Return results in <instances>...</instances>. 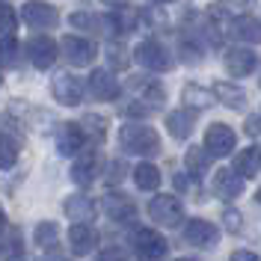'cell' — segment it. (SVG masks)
Listing matches in <instances>:
<instances>
[{
	"label": "cell",
	"mask_w": 261,
	"mask_h": 261,
	"mask_svg": "<svg viewBox=\"0 0 261 261\" xmlns=\"http://www.w3.org/2000/svg\"><path fill=\"white\" fill-rule=\"evenodd\" d=\"M15 252L21 255V234H18L15 228H9L6 231V244H3V255L9 261H15Z\"/></svg>",
	"instance_id": "836d02e7"
},
{
	"label": "cell",
	"mask_w": 261,
	"mask_h": 261,
	"mask_svg": "<svg viewBox=\"0 0 261 261\" xmlns=\"http://www.w3.org/2000/svg\"><path fill=\"white\" fill-rule=\"evenodd\" d=\"M255 54L249 48H228L226 50V71L231 74V77H246V74H252L255 71Z\"/></svg>",
	"instance_id": "4fadbf2b"
},
{
	"label": "cell",
	"mask_w": 261,
	"mask_h": 261,
	"mask_svg": "<svg viewBox=\"0 0 261 261\" xmlns=\"http://www.w3.org/2000/svg\"><path fill=\"white\" fill-rule=\"evenodd\" d=\"M134 60L143 68H148V71H169L172 68V54L163 48L161 42H154V39L140 42L137 50H134Z\"/></svg>",
	"instance_id": "277c9868"
},
{
	"label": "cell",
	"mask_w": 261,
	"mask_h": 261,
	"mask_svg": "<svg viewBox=\"0 0 261 261\" xmlns=\"http://www.w3.org/2000/svg\"><path fill=\"white\" fill-rule=\"evenodd\" d=\"M178 261H190V258H178Z\"/></svg>",
	"instance_id": "f6af8a7d"
},
{
	"label": "cell",
	"mask_w": 261,
	"mask_h": 261,
	"mask_svg": "<svg viewBox=\"0 0 261 261\" xmlns=\"http://www.w3.org/2000/svg\"><path fill=\"white\" fill-rule=\"evenodd\" d=\"M107 178H110V184H116V181L125 178V163H122V161H113V163H110V172H107Z\"/></svg>",
	"instance_id": "f35d334b"
},
{
	"label": "cell",
	"mask_w": 261,
	"mask_h": 261,
	"mask_svg": "<svg viewBox=\"0 0 261 261\" xmlns=\"http://www.w3.org/2000/svg\"><path fill=\"white\" fill-rule=\"evenodd\" d=\"M33 238H36L39 249H54L57 241H60V226H57L54 220H42V223L36 226V231H33Z\"/></svg>",
	"instance_id": "4316f807"
},
{
	"label": "cell",
	"mask_w": 261,
	"mask_h": 261,
	"mask_svg": "<svg viewBox=\"0 0 261 261\" xmlns=\"http://www.w3.org/2000/svg\"><path fill=\"white\" fill-rule=\"evenodd\" d=\"M154 3H172V0H154Z\"/></svg>",
	"instance_id": "7bdbcfd3"
},
{
	"label": "cell",
	"mask_w": 261,
	"mask_h": 261,
	"mask_svg": "<svg viewBox=\"0 0 261 261\" xmlns=\"http://www.w3.org/2000/svg\"><path fill=\"white\" fill-rule=\"evenodd\" d=\"M181 60L187 65L202 63V48H199L196 42H190V39H181Z\"/></svg>",
	"instance_id": "d6a6232c"
},
{
	"label": "cell",
	"mask_w": 261,
	"mask_h": 261,
	"mask_svg": "<svg viewBox=\"0 0 261 261\" xmlns=\"http://www.w3.org/2000/svg\"><path fill=\"white\" fill-rule=\"evenodd\" d=\"M24 50H27V57H30V63L36 65V68H50L60 48H57V42H54L50 36L39 33V36H33L30 42L24 45Z\"/></svg>",
	"instance_id": "30bf717a"
},
{
	"label": "cell",
	"mask_w": 261,
	"mask_h": 261,
	"mask_svg": "<svg viewBox=\"0 0 261 261\" xmlns=\"http://www.w3.org/2000/svg\"><path fill=\"white\" fill-rule=\"evenodd\" d=\"M81 125H83V130H86V134H92L95 140H104V134H107V119H104V116L86 113Z\"/></svg>",
	"instance_id": "4dcf8cb0"
},
{
	"label": "cell",
	"mask_w": 261,
	"mask_h": 261,
	"mask_svg": "<svg viewBox=\"0 0 261 261\" xmlns=\"http://www.w3.org/2000/svg\"><path fill=\"white\" fill-rule=\"evenodd\" d=\"M181 101H184L187 107H193V110H205V107L214 104V89H202V86H196V83H187V86L181 89Z\"/></svg>",
	"instance_id": "cb8c5ba5"
},
{
	"label": "cell",
	"mask_w": 261,
	"mask_h": 261,
	"mask_svg": "<svg viewBox=\"0 0 261 261\" xmlns=\"http://www.w3.org/2000/svg\"><path fill=\"white\" fill-rule=\"evenodd\" d=\"M119 146L125 148L128 154L151 158V154L161 151V137H158V130L148 128V125L130 122V125H122V130H119Z\"/></svg>",
	"instance_id": "6da1fadb"
},
{
	"label": "cell",
	"mask_w": 261,
	"mask_h": 261,
	"mask_svg": "<svg viewBox=\"0 0 261 261\" xmlns=\"http://www.w3.org/2000/svg\"><path fill=\"white\" fill-rule=\"evenodd\" d=\"M234 143H238L234 130L223 122H214L211 128L205 130V148L211 151V158H228L234 151Z\"/></svg>",
	"instance_id": "ba28073f"
},
{
	"label": "cell",
	"mask_w": 261,
	"mask_h": 261,
	"mask_svg": "<svg viewBox=\"0 0 261 261\" xmlns=\"http://www.w3.org/2000/svg\"><path fill=\"white\" fill-rule=\"evenodd\" d=\"M6 228H9L6 226V214H3V208H0V231H6Z\"/></svg>",
	"instance_id": "60d3db41"
},
{
	"label": "cell",
	"mask_w": 261,
	"mask_h": 261,
	"mask_svg": "<svg viewBox=\"0 0 261 261\" xmlns=\"http://www.w3.org/2000/svg\"><path fill=\"white\" fill-rule=\"evenodd\" d=\"M86 89H89V95L95 98V101H113L119 98V83L110 71H104V68H95L92 74H89V81H86Z\"/></svg>",
	"instance_id": "7c38bea8"
},
{
	"label": "cell",
	"mask_w": 261,
	"mask_h": 261,
	"mask_svg": "<svg viewBox=\"0 0 261 261\" xmlns=\"http://www.w3.org/2000/svg\"><path fill=\"white\" fill-rule=\"evenodd\" d=\"M68 244H71L74 255H89L98 246V231L89 223H74L68 228Z\"/></svg>",
	"instance_id": "9a60e30c"
},
{
	"label": "cell",
	"mask_w": 261,
	"mask_h": 261,
	"mask_svg": "<svg viewBox=\"0 0 261 261\" xmlns=\"http://www.w3.org/2000/svg\"><path fill=\"white\" fill-rule=\"evenodd\" d=\"M223 226H226V231L238 234V231H241V226H244V217H241V211L226 208V211H223Z\"/></svg>",
	"instance_id": "e575fe53"
},
{
	"label": "cell",
	"mask_w": 261,
	"mask_h": 261,
	"mask_svg": "<svg viewBox=\"0 0 261 261\" xmlns=\"http://www.w3.org/2000/svg\"><path fill=\"white\" fill-rule=\"evenodd\" d=\"M255 199H258V205H261V190H258V196H255Z\"/></svg>",
	"instance_id": "ee69618b"
},
{
	"label": "cell",
	"mask_w": 261,
	"mask_h": 261,
	"mask_svg": "<svg viewBox=\"0 0 261 261\" xmlns=\"http://www.w3.org/2000/svg\"><path fill=\"white\" fill-rule=\"evenodd\" d=\"M60 48H63L65 60H68L71 65H77V68L92 65L95 57H98V45L92 42V39H83V36H65Z\"/></svg>",
	"instance_id": "8992f818"
},
{
	"label": "cell",
	"mask_w": 261,
	"mask_h": 261,
	"mask_svg": "<svg viewBox=\"0 0 261 261\" xmlns=\"http://www.w3.org/2000/svg\"><path fill=\"white\" fill-rule=\"evenodd\" d=\"M220 6L226 12H249L255 6V0H220Z\"/></svg>",
	"instance_id": "8d00e7d4"
},
{
	"label": "cell",
	"mask_w": 261,
	"mask_h": 261,
	"mask_svg": "<svg viewBox=\"0 0 261 261\" xmlns=\"http://www.w3.org/2000/svg\"><path fill=\"white\" fill-rule=\"evenodd\" d=\"M68 21H71V27H77V30H89V33H107V18L92 15V12H74V15L68 18Z\"/></svg>",
	"instance_id": "83f0119b"
},
{
	"label": "cell",
	"mask_w": 261,
	"mask_h": 261,
	"mask_svg": "<svg viewBox=\"0 0 261 261\" xmlns=\"http://www.w3.org/2000/svg\"><path fill=\"white\" fill-rule=\"evenodd\" d=\"M148 217H151L158 226L175 228V226H181V220H184V208H181V202L175 199V196L161 193V196L151 199V205H148Z\"/></svg>",
	"instance_id": "3957f363"
},
{
	"label": "cell",
	"mask_w": 261,
	"mask_h": 261,
	"mask_svg": "<svg viewBox=\"0 0 261 261\" xmlns=\"http://www.w3.org/2000/svg\"><path fill=\"white\" fill-rule=\"evenodd\" d=\"M21 18H24V24H30L36 30H54V27L60 24L57 6H50L45 0H27V3L21 6Z\"/></svg>",
	"instance_id": "5b68a950"
},
{
	"label": "cell",
	"mask_w": 261,
	"mask_h": 261,
	"mask_svg": "<svg viewBox=\"0 0 261 261\" xmlns=\"http://www.w3.org/2000/svg\"><path fill=\"white\" fill-rule=\"evenodd\" d=\"M214 98L220 101V104H226L228 110H244L246 107V92L241 86H234V83H217L214 86Z\"/></svg>",
	"instance_id": "44dd1931"
},
{
	"label": "cell",
	"mask_w": 261,
	"mask_h": 261,
	"mask_svg": "<svg viewBox=\"0 0 261 261\" xmlns=\"http://www.w3.org/2000/svg\"><path fill=\"white\" fill-rule=\"evenodd\" d=\"M63 211H65V217L74 220V223H89V220H95L98 205L89 199V196L74 193V196H68V199L63 202Z\"/></svg>",
	"instance_id": "ac0fdd59"
},
{
	"label": "cell",
	"mask_w": 261,
	"mask_h": 261,
	"mask_svg": "<svg viewBox=\"0 0 261 261\" xmlns=\"http://www.w3.org/2000/svg\"><path fill=\"white\" fill-rule=\"evenodd\" d=\"M130 244H134V252H137L140 261H161L166 255V249H169L166 238L161 231H154V228H137Z\"/></svg>",
	"instance_id": "7a4b0ae2"
},
{
	"label": "cell",
	"mask_w": 261,
	"mask_h": 261,
	"mask_svg": "<svg viewBox=\"0 0 261 261\" xmlns=\"http://www.w3.org/2000/svg\"><path fill=\"white\" fill-rule=\"evenodd\" d=\"M101 151L98 148H83L81 154L74 158V163H71V181L74 184H81V187H86V184H92V181L98 178V172H101Z\"/></svg>",
	"instance_id": "52a82bcc"
},
{
	"label": "cell",
	"mask_w": 261,
	"mask_h": 261,
	"mask_svg": "<svg viewBox=\"0 0 261 261\" xmlns=\"http://www.w3.org/2000/svg\"><path fill=\"white\" fill-rule=\"evenodd\" d=\"M95 261H128V255L122 252V249H116V246H110V249H104L101 255H98Z\"/></svg>",
	"instance_id": "74e56055"
},
{
	"label": "cell",
	"mask_w": 261,
	"mask_h": 261,
	"mask_svg": "<svg viewBox=\"0 0 261 261\" xmlns=\"http://www.w3.org/2000/svg\"><path fill=\"white\" fill-rule=\"evenodd\" d=\"M184 163H187V169H190V175L199 178L202 172H208V166H211V151L202 146V148H187V154H184Z\"/></svg>",
	"instance_id": "d4e9b609"
},
{
	"label": "cell",
	"mask_w": 261,
	"mask_h": 261,
	"mask_svg": "<svg viewBox=\"0 0 261 261\" xmlns=\"http://www.w3.org/2000/svg\"><path fill=\"white\" fill-rule=\"evenodd\" d=\"M214 193L220 196V199H238V196L244 193V178L234 172V169H217L214 172Z\"/></svg>",
	"instance_id": "e0dca14e"
},
{
	"label": "cell",
	"mask_w": 261,
	"mask_h": 261,
	"mask_svg": "<svg viewBox=\"0 0 261 261\" xmlns=\"http://www.w3.org/2000/svg\"><path fill=\"white\" fill-rule=\"evenodd\" d=\"M50 92H54V98L60 101V104H65V107H77L83 101V83L74 77V74H68V71H60L57 77H54V83H50Z\"/></svg>",
	"instance_id": "9c48e42d"
},
{
	"label": "cell",
	"mask_w": 261,
	"mask_h": 261,
	"mask_svg": "<svg viewBox=\"0 0 261 261\" xmlns=\"http://www.w3.org/2000/svg\"><path fill=\"white\" fill-rule=\"evenodd\" d=\"M21 63V45L12 36H3L0 39V68H15Z\"/></svg>",
	"instance_id": "f1b7e54d"
},
{
	"label": "cell",
	"mask_w": 261,
	"mask_h": 261,
	"mask_svg": "<svg viewBox=\"0 0 261 261\" xmlns=\"http://www.w3.org/2000/svg\"><path fill=\"white\" fill-rule=\"evenodd\" d=\"M18 140L15 137H9V134H3L0 130V169H9V166H15L18 161Z\"/></svg>",
	"instance_id": "f546056e"
},
{
	"label": "cell",
	"mask_w": 261,
	"mask_h": 261,
	"mask_svg": "<svg viewBox=\"0 0 261 261\" xmlns=\"http://www.w3.org/2000/svg\"><path fill=\"white\" fill-rule=\"evenodd\" d=\"M83 143H86V130L77 122H65L63 128L57 130V151L60 154H77Z\"/></svg>",
	"instance_id": "5bb4252c"
},
{
	"label": "cell",
	"mask_w": 261,
	"mask_h": 261,
	"mask_svg": "<svg viewBox=\"0 0 261 261\" xmlns=\"http://www.w3.org/2000/svg\"><path fill=\"white\" fill-rule=\"evenodd\" d=\"M184 241H187V244H193V246L208 249V246H214L217 241H220V231H217L214 223L193 217V220H187V226H184Z\"/></svg>",
	"instance_id": "8fae6325"
},
{
	"label": "cell",
	"mask_w": 261,
	"mask_h": 261,
	"mask_svg": "<svg viewBox=\"0 0 261 261\" xmlns=\"http://www.w3.org/2000/svg\"><path fill=\"white\" fill-rule=\"evenodd\" d=\"M234 172L241 178H255L261 172V148L249 146V148H241L234 154Z\"/></svg>",
	"instance_id": "ffe728a7"
},
{
	"label": "cell",
	"mask_w": 261,
	"mask_h": 261,
	"mask_svg": "<svg viewBox=\"0 0 261 261\" xmlns=\"http://www.w3.org/2000/svg\"><path fill=\"white\" fill-rule=\"evenodd\" d=\"M107 63H110V68L122 71V68H128V65H130V57H128V50L116 42V45H110V48H107Z\"/></svg>",
	"instance_id": "1f68e13d"
},
{
	"label": "cell",
	"mask_w": 261,
	"mask_h": 261,
	"mask_svg": "<svg viewBox=\"0 0 261 261\" xmlns=\"http://www.w3.org/2000/svg\"><path fill=\"white\" fill-rule=\"evenodd\" d=\"M166 130L175 140H187L193 134V113L190 110H172V113L166 116Z\"/></svg>",
	"instance_id": "603a6c76"
},
{
	"label": "cell",
	"mask_w": 261,
	"mask_h": 261,
	"mask_svg": "<svg viewBox=\"0 0 261 261\" xmlns=\"http://www.w3.org/2000/svg\"><path fill=\"white\" fill-rule=\"evenodd\" d=\"M15 21H18V15L12 12V6H3L0 3V33L15 30Z\"/></svg>",
	"instance_id": "d590c367"
},
{
	"label": "cell",
	"mask_w": 261,
	"mask_h": 261,
	"mask_svg": "<svg viewBox=\"0 0 261 261\" xmlns=\"http://www.w3.org/2000/svg\"><path fill=\"white\" fill-rule=\"evenodd\" d=\"M134 181H137L140 190H158L161 187V169L154 163H140L134 169Z\"/></svg>",
	"instance_id": "484cf974"
},
{
	"label": "cell",
	"mask_w": 261,
	"mask_h": 261,
	"mask_svg": "<svg viewBox=\"0 0 261 261\" xmlns=\"http://www.w3.org/2000/svg\"><path fill=\"white\" fill-rule=\"evenodd\" d=\"M231 261H261L255 252H249V249H234L231 252Z\"/></svg>",
	"instance_id": "ab89813d"
},
{
	"label": "cell",
	"mask_w": 261,
	"mask_h": 261,
	"mask_svg": "<svg viewBox=\"0 0 261 261\" xmlns=\"http://www.w3.org/2000/svg\"><path fill=\"white\" fill-rule=\"evenodd\" d=\"M130 92L140 98V101L154 104V107L163 101V86L158 81H151V77H134V81H130Z\"/></svg>",
	"instance_id": "7402d4cb"
},
{
	"label": "cell",
	"mask_w": 261,
	"mask_h": 261,
	"mask_svg": "<svg viewBox=\"0 0 261 261\" xmlns=\"http://www.w3.org/2000/svg\"><path fill=\"white\" fill-rule=\"evenodd\" d=\"M104 211L116 223H134L137 220V205L125 193H107L104 196Z\"/></svg>",
	"instance_id": "2e32d148"
},
{
	"label": "cell",
	"mask_w": 261,
	"mask_h": 261,
	"mask_svg": "<svg viewBox=\"0 0 261 261\" xmlns=\"http://www.w3.org/2000/svg\"><path fill=\"white\" fill-rule=\"evenodd\" d=\"M228 33L238 42H249V45H261V21L252 15H238L228 24Z\"/></svg>",
	"instance_id": "d6986e66"
},
{
	"label": "cell",
	"mask_w": 261,
	"mask_h": 261,
	"mask_svg": "<svg viewBox=\"0 0 261 261\" xmlns=\"http://www.w3.org/2000/svg\"><path fill=\"white\" fill-rule=\"evenodd\" d=\"M104 3H113V6H116V3H122V0H104Z\"/></svg>",
	"instance_id": "b9f144b4"
}]
</instances>
